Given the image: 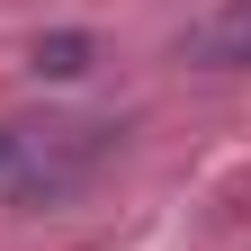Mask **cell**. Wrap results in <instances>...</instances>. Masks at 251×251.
Masks as SVG:
<instances>
[{"label":"cell","instance_id":"obj_1","mask_svg":"<svg viewBox=\"0 0 251 251\" xmlns=\"http://www.w3.org/2000/svg\"><path fill=\"white\" fill-rule=\"evenodd\" d=\"M36 72H45V81H81V72H90V36H81V27L36 36Z\"/></svg>","mask_w":251,"mask_h":251},{"label":"cell","instance_id":"obj_3","mask_svg":"<svg viewBox=\"0 0 251 251\" xmlns=\"http://www.w3.org/2000/svg\"><path fill=\"white\" fill-rule=\"evenodd\" d=\"M0 162H9V135H0Z\"/></svg>","mask_w":251,"mask_h":251},{"label":"cell","instance_id":"obj_2","mask_svg":"<svg viewBox=\"0 0 251 251\" xmlns=\"http://www.w3.org/2000/svg\"><path fill=\"white\" fill-rule=\"evenodd\" d=\"M198 54H206V63H251V0H242V9H225V18L206 27Z\"/></svg>","mask_w":251,"mask_h":251}]
</instances>
